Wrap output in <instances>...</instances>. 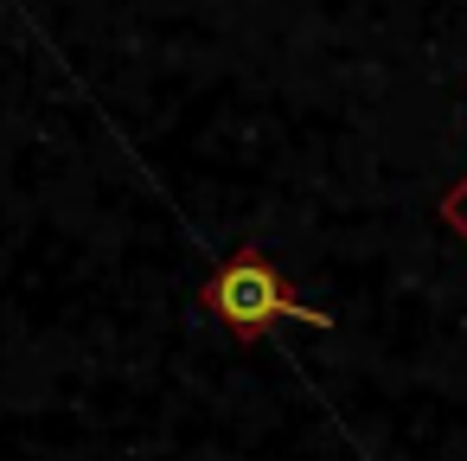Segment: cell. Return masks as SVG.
Instances as JSON below:
<instances>
[{
    "label": "cell",
    "instance_id": "obj_1",
    "mask_svg": "<svg viewBox=\"0 0 467 461\" xmlns=\"http://www.w3.org/2000/svg\"><path fill=\"white\" fill-rule=\"evenodd\" d=\"M205 308L237 333V340H256L269 333L275 320H307V327H333L327 308H307L288 295V282L263 263V250H237L212 282H205Z\"/></svg>",
    "mask_w": 467,
    "mask_h": 461
},
{
    "label": "cell",
    "instance_id": "obj_2",
    "mask_svg": "<svg viewBox=\"0 0 467 461\" xmlns=\"http://www.w3.org/2000/svg\"><path fill=\"white\" fill-rule=\"evenodd\" d=\"M448 218H454V225H461V231H467V186H461V193H454V199H448Z\"/></svg>",
    "mask_w": 467,
    "mask_h": 461
}]
</instances>
